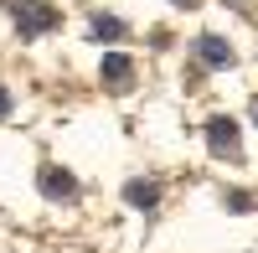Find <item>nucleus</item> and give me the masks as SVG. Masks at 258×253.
Wrapping results in <instances>:
<instances>
[{
	"instance_id": "1",
	"label": "nucleus",
	"mask_w": 258,
	"mask_h": 253,
	"mask_svg": "<svg viewBox=\"0 0 258 253\" xmlns=\"http://www.w3.org/2000/svg\"><path fill=\"white\" fill-rule=\"evenodd\" d=\"M11 16H16L21 36H41V31H52V21H57V11L41 6V0H11Z\"/></svg>"
},
{
	"instance_id": "2",
	"label": "nucleus",
	"mask_w": 258,
	"mask_h": 253,
	"mask_svg": "<svg viewBox=\"0 0 258 253\" xmlns=\"http://www.w3.org/2000/svg\"><path fill=\"white\" fill-rule=\"evenodd\" d=\"M129 78H135V62H129L124 52H109V57H103V83H109L114 93L129 88Z\"/></svg>"
},
{
	"instance_id": "3",
	"label": "nucleus",
	"mask_w": 258,
	"mask_h": 253,
	"mask_svg": "<svg viewBox=\"0 0 258 253\" xmlns=\"http://www.w3.org/2000/svg\"><path fill=\"white\" fill-rule=\"evenodd\" d=\"M207 140H212L217 155H238V124H232V119H212L207 124Z\"/></svg>"
},
{
	"instance_id": "4",
	"label": "nucleus",
	"mask_w": 258,
	"mask_h": 253,
	"mask_svg": "<svg viewBox=\"0 0 258 253\" xmlns=\"http://www.w3.org/2000/svg\"><path fill=\"white\" fill-rule=\"evenodd\" d=\"M197 52H202L207 68H227V62H232V47L222 36H197Z\"/></svg>"
},
{
	"instance_id": "5",
	"label": "nucleus",
	"mask_w": 258,
	"mask_h": 253,
	"mask_svg": "<svg viewBox=\"0 0 258 253\" xmlns=\"http://www.w3.org/2000/svg\"><path fill=\"white\" fill-rule=\"evenodd\" d=\"M41 192H47V197L57 202V197H73L78 186H73V176H68V171H57V165H47V171H41Z\"/></svg>"
},
{
	"instance_id": "6",
	"label": "nucleus",
	"mask_w": 258,
	"mask_h": 253,
	"mask_svg": "<svg viewBox=\"0 0 258 253\" xmlns=\"http://www.w3.org/2000/svg\"><path fill=\"white\" fill-rule=\"evenodd\" d=\"M124 197L135 202V207H150V202H155L160 192H155V181H129V186H124Z\"/></svg>"
},
{
	"instance_id": "7",
	"label": "nucleus",
	"mask_w": 258,
	"mask_h": 253,
	"mask_svg": "<svg viewBox=\"0 0 258 253\" xmlns=\"http://www.w3.org/2000/svg\"><path fill=\"white\" fill-rule=\"evenodd\" d=\"M119 31H124V26H119L114 16H98V21H93V36H119Z\"/></svg>"
},
{
	"instance_id": "8",
	"label": "nucleus",
	"mask_w": 258,
	"mask_h": 253,
	"mask_svg": "<svg viewBox=\"0 0 258 253\" xmlns=\"http://www.w3.org/2000/svg\"><path fill=\"white\" fill-rule=\"evenodd\" d=\"M0 114H11V93L6 88H0Z\"/></svg>"
}]
</instances>
